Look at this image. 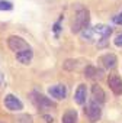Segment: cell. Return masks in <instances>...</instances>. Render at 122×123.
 <instances>
[{"label": "cell", "instance_id": "1", "mask_svg": "<svg viewBox=\"0 0 122 123\" xmlns=\"http://www.w3.org/2000/svg\"><path fill=\"white\" fill-rule=\"evenodd\" d=\"M81 38L87 42H93V41H99L97 46L99 48H105L108 45V38L112 33V28L110 26H105V25H96L93 28H86L81 32Z\"/></svg>", "mask_w": 122, "mask_h": 123}, {"label": "cell", "instance_id": "2", "mask_svg": "<svg viewBox=\"0 0 122 123\" xmlns=\"http://www.w3.org/2000/svg\"><path fill=\"white\" fill-rule=\"evenodd\" d=\"M89 23H90V12L84 7L79 9L76 16H74V20H73V25H71V32L73 33H80L83 29L89 28Z\"/></svg>", "mask_w": 122, "mask_h": 123}, {"label": "cell", "instance_id": "3", "mask_svg": "<svg viewBox=\"0 0 122 123\" xmlns=\"http://www.w3.org/2000/svg\"><path fill=\"white\" fill-rule=\"evenodd\" d=\"M31 100H32V103L35 104V107H36L39 111L55 109V103H54L51 98L45 97L44 94H41V93H38V91H32V93H31Z\"/></svg>", "mask_w": 122, "mask_h": 123}, {"label": "cell", "instance_id": "4", "mask_svg": "<svg viewBox=\"0 0 122 123\" xmlns=\"http://www.w3.org/2000/svg\"><path fill=\"white\" fill-rule=\"evenodd\" d=\"M7 46H9L15 54H16V52H20V51H23V49H29V48H31L29 43H28L23 38L16 36V35H12V36L7 38Z\"/></svg>", "mask_w": 122, "mask_h": 123}, {"label": "cell", "instance_id": "5", "mask_svg": "<svg viewBox=\"0 0 122 123\" xmlns=\"http://www.w3.org/2000/svg\"><path fill=\"white\" fill-rule=\"evenodd\" d=\"M84 113H86V116H87V119H89L90 122H96V120H99L100 116H102V107H100V103H97V101H95V100H90V103L87 104Z\"/></svg>", "mask_w": 122, "mask_h": 123}, {"label": "cell", "instance_id": "6", "mask_svg": "<svg viewBox=\"0 0 122 123\" xmlns=\"http://www.w3.org/2000/svg\"><path fill=\"white\" fill-rule=\"evenodd\" d=\"M3 104L10 111H20V110H23V103L13 94H6L5 100H3Z\"/></svg>", "mask_w": 122, "mask_h": 123}, {"label": "cell", "instance_id": "7", "mask_svg": "<svg viewBox=\"0 0 122 123\" xmlns=\"http://www.w3.org/2000/svg\"><path fill=\"white\" fill-rule=\"evenodd\" d=\"M108 86L112 90V93L115 96H121L122 94V78L118 74H112L108 77Z\"/></svg>", "mask_w": 122, "mask_h": 123}, {"label": "cell", "instance_id": "8", "mask_svg": "<svg viewBox=\"0 0 122 123\" xmlns=\"http://www.w3.org/2000/svg\"><path fill=\"white\" fill-rule=\"evenodd\" d=\"M48 94L52 97V98H57V100H63L67 97V87L63 86V84H55V86H51L48 88Z\"/></svg>", "mask_w": 122, "mask_h": 123}, {"label": "cell", "instance_id": "9", "mask_svg": "<svg viewBox=\"0 0 122 123\" xmlns=\"http://www.w3.org/2000/svg\"><path fill=\"white\" fill-rule=\"evenodd\" d=\"M99 62L103 65V68H106V70H113V68L116 67V64H118V58H116V55H113V54H105V55H102V56L99 58Z\"/></svg>", "mask_w": 122, "mask_h": 123}, {"label": "cell", "instance_id": "10", "mask_svg": "<svg viewBox=\"0 0 122 123\" xmlns=\"http://www.w3.org/2000/svg\"><path fill=\"white\" fill-rule=\"evenodd\" d=\"M103 75H105L103 70H99V68H96L93 65H87L84 68V77L89 78V80H95V81L96 80H102Z\"/></svg>", "mask_w": 122, "mask_h": 123}, {"label": "cell", "instance_id": "11", "mask_svg": "<svg viewBox=\"0 0 122 123\" xmlns=\"http://www.w3.org/2000/svg\"><path fill=\"white\" fill-rule=\"evenodd\" d=\"M34 58V52H32V48L29 49H23L20 52H16V59L18 62H20L22 65H29L31 61Z\"/></svg>", "mask_w": 122, "mask_h": 123}, {"label": "cell", "instance_id": "12", "mask_svg": "<svg viewBox=\"0 0 122 123\" xmlns=\"http://www.w3.org/2000/svg\"><path fill=\"white\" fill-rule=\"evenodd\" d=\"M86 98H87V88L84 84H80L77 88H76V93H74V101L77 104H84L86 103Z\"/></svg>", "mask_w": 122, "mask_h": 123}, {"label": "cell", "instance_id": "13", "mask_svg": "<svg viewBox=\"0 0 122 123\" xmlns=\"http://www.w3.org/2000/svg\"><path fill=\"white\" fill-rule=\"evenodd\" d=\"M92 100H95V101H97L100 104L105 103V100H106V94H105L103 88L99 84H95L92 87Z\"/></svg>", "mask_w": 122, "mask_h": 123}, {"label": "cell", "instance_id": "14", "mask_svg": "<svg viewBox=\"0 0 122 123\" xmlns=\"http://www.w3.org/2000/svg\"><path fill=\"white\" fill-rule=\"evenodd\" d=\"M77 119H79L77 111L70 109V110H67L63 114V117H61V123H77Z\"/></svg>", "mask_w": 122, "mask_h": 123}, {"label": "cell", "instance_id": "15", "mask_svg": "<svg viewBox=\"0 0 122 123\" xmlns=\"http://www.w3.org/2000/svg\"><path fill=\"white\" fill-rule=\"evenodd\" d=\"M79 65H80V59H66L63 64V68L66 71H74L79 68Z\"/></svg>", "mask_w": 122, "mask_h": 123}, {"label": "cell", "instance_id": "16", "mask_svg": "<svg viewBox=\"0 0 122 123\" xmlns=\"http://www.w3.org/2000/svg\"><path fill=\"white\" fill-rule=\"evenodd\" d=\"M12 123H34V119H32L31 114L22 113V114H18L16 117H13Z\"/></svg>", "mask_w": 122, "mask_h": 123}, {"label": "cell", "instance_id": "17", "mask_svg": "<svg viewBox=\"0 0 122 123\" xmlns=\"http://www.w3.org/2000/svg\"><path fill=\"white\" fill-rule=\"evenodd\" d=\"M13 10V3L7 0H0V12H9Z\"/></svg>", "mask_w": 122, "mask_h": 123}, {"label": "cell", "instance_id": "18", "mask_svg": "<svg viewBox=\"0 0 122 123\" xmlns=\"http://www.w3.org/2000/svg\"><path fill=\"white\" fill-rule=\"evenodd\" d=\"M61 20H63V16H60L58 22H57V23H54V26H52V31H54L55 36H58V35H60V32H61Z\"/></svg>", "mask_w": 122, "mask_h": 123}, {"label": "cell", "instance_id": "19", "mask_svg": "<svg viewBox=\"0 0 122 123\" xmlns=\"http://www.w3.org/2000/svg\"><path fill=\"white\" fill-rule=\"evenodd\" d=\"M115 45L118 46V48H122V33H119V35H116V38H115Z\"/></svg>", "mask_w": 122, "mask_h": 123}, {"label": "cell", "instance_id": "20", "mask_svg": "<svg viewBox=\"0 0 122 123\" xmlns=\"http://www.w3.org/2000/svg\"><path fill=\"white\" fill-rule=\"evenodd\" d=\"M112 20H113V23H116V25H122V12H121V13H118Z\"/></svg>", "mask_w": 122, "mask_h": 123}, {"label": "cell", "instance_id": "21", "mask_svg": "<svg viewBox=\"0 0 122 123\" xmlns=\"http://www.w3.org/2000/svg\"><path fill=\"white\" fill-rule=\"evenodd\" d=\"M42 117L47 120V123H52V122H54V117H51V116H48V114H44Z\"/></svg>", "mask_w": 122, "mask_h": 123}, {"label": "cell", "instance_id": "22", "mask_svg": "<svg viewBox=\"0 0 122 123\" xmlns=\"http://www.w3.org/2000/svg\"><path fill=\"white\" fill-rule=\"evenodd\" d=\"M0 123H2V122H0Z\"/></svg>", "mask_w": 122, "mask_h": 123}]
</instances>
